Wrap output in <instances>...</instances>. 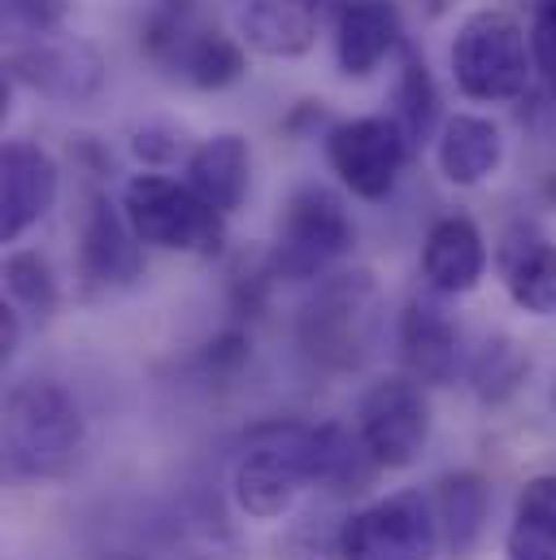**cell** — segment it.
<instances>
[{"label":"cell","instance_id":"6da1fadb","mask_svg":"<svg viewBox=\"0 0 556 560\" xmlns=\"http://www.w3.org/2000/svg\"><path fill=\"white\" fill-rule=\"evenodd\" d=\"M383 322H387V304L374 275L352 270L326 279L304 300L296 317V339L313 365L331 374H352L366 361H374L383 343Z\"/></svg>","mask_w":556,"mask_h":560},{"label":"cell","instance_id":"7a4b0ae2","mask_svg":"<svg viewBox=\"0 0 556 560\" xmlns=\"http://www.w3.org/2000/svg\"><path fill=\"white\" fill-rule=\"evenodd\" d=\"M83 447V413L61 383L26 378L4 396V465L22 482L66 478Z\"/></svg>","mask_w":556,"mask_h":560},{"label":"cell","instance_id":"3957f363","mask_svg":"<svg viewBox=\"0 0 556 560\" xmlns=\"http://www.w3.org/2000/svg\"><path fill=\"white\" fill-rule=\"evenodd\" d=\"M448 66H452L461 96L500 105V101H518L526 92L535 57L526 52V35L509 13L478 9L456 26Z\"/></svg>","mask_w":556,"mask_h":560},{"label":"cell","instance_id":"277c9868","mask_svg":"<svg viewBox=\"0 0 556 560\" xmlns=\"http://www.w3.org/2000/svg\"><path fill=\"white\" fill-rule=\"evenodd\" d=\"M313 482V425H257L235 465V504L275 522Z\"/></svg>","mask_w":556,"mask_h":560},{"label":"cell","instance_id":"5b68a950","mask_svg":"<svg viewBox=\"0 0 556 560\" xmlns=\"http://www.w3.org/2000/svg\"><path fill=\"white\" fill-rule=\"evenodd\" d=\"M123 213L148 248L165 253H218L222 213L209 209L187 183L165 174H136L123 191Z\"/></svg>","mask_w":556,"mask_h":560},{"label":"cell","instance_id":"8992f818","mask_svg":"<svg viewBox=\"0 0 556 560\" xmlns=\"http://www.w3.org/2000/svg\"><path fill=\"white\" fill-rule=\"evenodd\" d=\"M352 244H357V226L339 205V196L326 187H300L278 218L270 270L275 279L291 282L322 279Z\"/></svg>","mask_w":556,"mask_h":560},{"label":"cell","instance_id":"52a82bcc","mask_svg":"<svg viewBox=\"0 0 556 560\" xmlns=\"http://www.w3.org/2000/svg\"><path fill=\"white\" fill-rule=\"evenodd\" d=\"M435 548H439L435 513L417 491L387 495L352 513L339 530L344 560H430Z\"/></svg>","mask_w":556,"mask_h":560},{"label":"cell","instance_id":"ba28073f","mask_svg":"<svg viewBox=\"0 0 556 560\" xmlns=\"http://www.w3.org/2000/svg\"><path fill=\"white\" fill-rule=\"evenodd\" d=\"M409 136L396 118H352L326 136V156L339 183L361 200H387L409 161Z\"/></svg>","mask_w":556,"mask_h":560},{"label":"cell","instance_id":"9c48e42d","mask_svg":"<svg viewBox=\"0 0 556 560\" xmlns=\"http://www.w3.org/2000/svg\"><path fill=\"white\" fill-rule=\"evenodd\" d=\"M357 434L379 469H409L430 439V405L414 378H383L361 396Z\"/></svg>","mask_w":556,"mask_h":560},{"label":"cell","instance_id":"30bf717a","mask_svg":"<svg viewBox=\"0 0 556 560\" xmlns=\"http://www.w3.org/2000/svg\"><path fill=\"white\" fill-rule=\"evenodd\" d=\"M9 79L26 83L31 92L48 96V101H88L101 92L105 83V61L92 44L74 39V35H39V39H22L9 52Z\"/></svg>","mask_w":556,"mask_h":560},{"label":"cell","instance_id":"8fae6325","mask_svg":"<svg viewBox=\"0 0 556 560\" xmlns=\"http://www.w3.org/2000/svg\"><path fill=\"white\" fill-rule=\"evenodd\" d=\"M57 161L31 140H9L0 152V235L22 240L57 200Z\"/></svg>","mask_w":556,"mask_h":560},{"label":"cell","instance_id":"7c38bea8","mask_svg":"<svg viewBox=\"0 0 556 560\" xmlns=\"http://www.w3.org/2000/svg\"><path fill=\"white\" fill-rule=\"evenodd\" d=\"M79 275L92 291H109V287H127L143 275V253H139V235L131 231L127 213L114 209L105 196H96L83 213V231H79Z\"/></svg>","mask_w":556,"mask_h":560},{"label":"cell","instance_id":"4fadbf2b","mask_svg":"<svg viewBox=\"0 0 556 560\" xmlns=\"http://www.w3.org/2000/svg\"><path fill=\"white\" fill-rule=\"evenodd\" d=\"M405 39L401 9L392 0H348L335 22V57L344 79H370Z\"/></svg>","mask_w":556,"mask_h":560},{"label":"cell","instance_id":"5bb4252c","mask_svg":"<svg viewBox=\"0 0 556 560\" xmlns=\"http://www.w3.org/2000/svg\"><path fill=\"white\" fill-rule=\"evenodd\" d=\"M240 39L262 57H304L317 39V0H227Z\"/></svg>","mask_w":556,"mask_h":560},{"label":"cell","instance_id":"9a60e30c","mask_svg":"<svg viewBox=\"0 0 556 560\" xmlns=\"http://www.w3.org/2000/svg\"><path fill=\"white\" fill-rule=\"evenodd\" d=\"M401 348H405V365L417 383L443 387L456 378L461 365V335L448 317L443 304L435 300H414L401 317Z\"/></svg>","mask_w":556,"mask_h":560},{"label":"cell","instance_id":"2e32d148","mask_svg":"<svg viewBox=\"0 0 556 560\" xmlns=\"http://www.w3.org/2000/svg\"><path fill=\"white\" fill-rule=\"evenodd\" d=\"M187 187L218 209L222 218L235 213L253 187V148L244 136H213L187 156Z\"/></svg>","mask_w":556,"mask_h":560},{"label":"cell","instance_id":"e0dca14e","mask_svg":"<svg viewBox=\"0 0 556 560\" xmlns=\"http://www.w3.org/2000/svg\"><path fill=\"white\" fill-rule=\"evenodd\" d=\"M483 270H487V248L470 218H443L430 226L426 248H421V275L439 295L474 291Z\"/></svg>","mask_w":556,"mask_h":560},{"label":"cell","instance_id":"ac0fdd59","mask_svg":"<svg viewBox=\"0 0 556 560\" xmlns=\"http://www.w3.org/2000/svg\"><path fill=\"white\" fill-rule=\"evenodd\" d=\"M500 275L509 295L535 313L556 317V244H548L535 226H513L500 244Z\"/></svg>","mask_w":556,"mask_h":560},{"label":"cell","instance_id":"d6986e66","mask_svg":"<svg viewBox=\"0 0 556 560\" xmlns=\"http://www.w3.org/2000/svg\"><path fill=\"white\" fill-rule=\"evenodd\" d=\"M435 161L443 170L448 183L456 187H478L483 178H491L505 161V136L491 118H474V114H456L452 122H443Z\"/></svg>","mask_w":556,"mask_h":560},{"label":"cell","instance_id":"ffe728a7","mask_svg":"<svg viewBox=\"0 0 556 560\" xmlns=\"http://www.w3.org/2000/svg\"><path fill=\"white\" fill-rule=\"evenodd\" d=\"M430 513H435V530H439V544L452 552V557H470L487 530V513H491V491L478 474H452L435 487V500H430Z\"/></svg>","mask_w":556,"mask_h":560},{"label":"cell","instance_id":"44dd1931","mask_svg":"<svg viewBox=\"0 0 556 560\" xmlns=\"http://www.w3.org/2000/svg\"><path fill=\"white\" fill-rule=\"evenodd\" d=\"M509 560H556V474H540L522 487L513 526L505 539Z\"/></svg>","mask_w":556,"mask_h":560},{"label":"cell","instance_id":"7402d4cb","mask_svg":"<svg viewBox=\"0 0 556 560\" xmlns=\"http://www.w3.org/2000/svg\"><path fill=\"white\" fill-rule=\"evenodd\" d=\"M174 66H178V74H183L187 83H196V88H205V92L231 88V83H240L244 70H248L244 48H240L235 39L218 35V31H196V35L183 44V52L174 57Z\"/></svg>","mask_w":556,"mask_h":560},{"label":"cell","instance_id":"603a6c76","mask_svg":"<svg viewBox=\"0 0 556 560\" xmlns=\"http://www.w3.org/2000/svg\"><path fill=\"white\" fill-rule=\"evenodd\" d=\"M4 291H9V304L35 322H48L57 313V300H61L53 266L39 253H13L4 261Z\"/></svg>","mask_w":556,"mask_h":560},{"label":"cell","instance_id":"cb8c5ba5","mask_svg":"<svg viewBox=\"0 0 556 560\" xmlns=\"http://www.w3.org/2000/svg\"><path fill=\"white\" fill-rule=\"evenodd\" d=\"M435 118H439L435 79H430V70H426V61L409 57V61H405V74H401V88H396V122H401V131L409 136V143H421V140H430Z\"/></svg>","mask_w":556,"mask_h":560},{"label":"cell","instance_id":"d4e9b609","mask_svg":"<svg viewBox=\"0 0 556 560\" xmlns=\"http://www.w3.org/2000/svg\"><path fill=\"white\" fill-rule=\"evenodd\" d=\"M70 13V0H4V31L13 39L57 35Z\"/></svg>","mask_w":556,"mask_h":560},{"label":"cell","instance_id":"484cf974","mask_svg":"<svg viewBox=\"0 0 556 560\" xmlns=\"http://www.w3.org/2000/svg\"><path fill=\"white\" fill-rule=\"evenodd\" d=\"M518 378H522V357H518V348H513L509 339H496V343H487V348L478 352V361H474V383H478L483 396L500 400L505 392L518 387Z\"/></svg>","mask_w":556,"mask_h":560},{"label":"cell","instance_id":"4316f807","mask_svg":"<svg viewBox=\"0 0 556 560\" xmlns=\"http://www.w3.org/2000/svg\"><path fill=\"white\" fill-rule=\"evenodd\" d=\"M531 57H535V70L548 79V88H556V0H535Z\"/></svg>","mask_w":556,"mask_h":560},{"label":"cell","instance_id":"83f0119b","mask_svg":"<svg viewBox=\"0 0 556 560\" xmlns=\"http://www.w3.org/2000/svg\"><path fill=\"white\" fill-rule=\"evenodd\" d=\"M18 339H22L18 308H13V304H4V308H0V357H4V361L18 352Z\"/></svg>","mask_w":556,"mask_h":560},{"label":"cell","instance_id":"f1b7e54d","mask_svg":"<svg viewBox=\"0 0 556 560\" xmlns=\"http://www.w3.org/2000/svg\"><path fill=\"white\" fill-rule=\"evenodd\" d=\"M291 560H344L339 552L335 557H322V552H300V548H291Z\"/></svg>","mask_w":556,"mask_h":560},{"label":"cell","instance_id":"f546056e","mask_svg":"<svg viewBox=\"0 0 556 560\" xmlns=\"http://www.w3.org/2000/svg\"><path fill=\"white\" fill-rule=\"evenodd\" d=\"M109 560H136V557H109Z\"/></svg>","mask_w":556,"mask_h":560}]
</instances>
